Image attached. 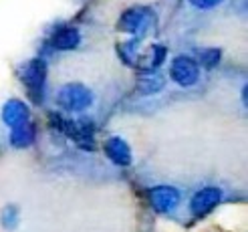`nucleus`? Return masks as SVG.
Returning a JSON list of instances; mask_svg holds the SVG:
<instances>
[{
	"mask_svg": "<svg viewBox=\"0 0 248 232\" xmlns=\"http://www.w3.org/2000/svg\"><path fill=\"white\" fill-rule=\"evenodd\" d=\"M220 202H222V190H220V188H214V186L202 188V190H198L194 196H192V200H190V210H192L194 216L202 218V216H206L208 212H212Z\"/></svg>",
	"mask_w": 248,
	"mask_h": 232,
	"instance_id": "nucleus-5",
	"label": "nucleus"
},
{
	"mask_svg": "<svg viewBox=\"0 0 248 232\" xmlns=\"http://www.w3.org/2000/svg\"><path fill=\"white\" fill-rule=\"evenodd\" d=\"M162 87H164V81H162V77H157V75H145V77L140 79V91L145 93V95L157 93Z\"/></svg>",
	"mask_w": 248,
	"mask_h": 232,
	"instance_id": "nucleus-13",
	"label": "nucleus"
},
{
	"mask_svg": "<svg viewBox=\"0 0 248 232\" xmlns=\"http://www.w3.org/2000/svg\"><path fill=\"white\" fill-rule=\"evenodd\" d=\"M45 77H46V65H45V61H41V59L29 61V63L24 65V69H22V83L31 89L32 95L41 93L43 85H45Z\"/></svg>",
	"mask_w": 248,
	"mask_h": 232,
	"instance_id": "nucleus-6",
	"label": "nucleus"
},
{
	"mask_svg": "<svg viewBox=\"0 0 248 232\" xmlns=\"http://www.w3.org/2000/svg\"><path fill=\"white\" fill-rule=\"evenodd\" d=\"M32 141H34V127L29 121L10 129V143L15 145V148H29Z\"/></svg>",
	"mask_w": 248,
	"mask_h": 232,
	"instance_id": "nucleus-12",
	"label": "nucleus"
},
{
	"mask_svg": "<svg viewBox=\"0 0 248 232\" xmlns=\"http://www.w3.org/2000/svg\"><path fill=\"white\" fill-rule=\"evenodd\" d=\"M190 2H192L196 8H200V10H208V8L218 6L222 0H190Z\"/></svg>",
	"mask_w": 248,
	"mask_h": 232,
	"instance_id": "nucleus-16",
	"label": "nucleus"
},
{
	"mask_svg": "<svg viewBox=\"0 0 248 232\" xmlns=\"http://www.w3.org/2000/svg\"><path fill=\"white\" fill-rule=\"evenodd\" d=\"M105 155L117 166H129L133 160L127 141L121 138H109L105 141Z\"/></svg>",
	"mask_w": 248,
	"mask_h": 232,
	"instance_id": "nucleus-8",
	"label": "nucleus"
},
{
	"mask_svg": "<svg viewBox=\"0 0 248 232\" xmlns=\"http://www.w3.org/2000/svg\"><path fill=\"white\" fill-rule=\"evenodd\" d=\"M220 57H222V53L218 51V48H206V51L200 53V63L204 67H208V69H212V67L218 65Z\"/></svg>",
	"mask_w": 248,
	"mask_h": 232,
	"instance_id": "nucleus-14",
	"label": "nucleus"
},
{
	"mask_svg": "<svg viewBox=\"0 0 248 232\" xmlns=\"http://www.w3.org/2000/svg\"><path fill=\"white\" fill-rule=\"evenodd\" d=\"M67 136H71L75 139L81 148L85 150H93V141H95V127H93V121L89 119H81V121H69V129H67Z\"/></svg>",
	"mask_w": 248,
	"mask_h": 232,
	"instance_id": "nucleus-7",
	"label": "nucleus"
},
{
	"mask_svg": "<svg viewBox=\"0 0 248 232\" xmlns=\"http://www.w3.org/2000/svg\"><path fill=\"white\" fill-rule=\"evenodd\" d=\"M93 103L91 91L81 83H67L57 93V105L65 111H83Z\"/></svg>",
	"mask_w": 248,
	"mask_h": 232,
	"instance_id": "nucleus-1",
	"label": "nucleus"
},
{
	"mask_svg": "<svg viewBox=\"0 0 248 232\" xmlns=\"http://www.w3.org/2000/svg\"><path fill=\"white\" fill-rule=\"evenodd\" d=\"M170 77L173 83H178L180 87H192L200 79V67L192 57L180 55L171 61L170 67Z\"/></svg>",
	"mask_w": 248,
	"mask_h": 232,
	"instance_id": "nucleus-2",
	"label": "nucleus"
},
{
	"mask_svg": "<svg viewBox=\"0 0 248 232\" xmlns=\"http://www.w3.org/2000/svg\"><path fill=\"white\" fill-rule=\"evenodd\" d=\"M182 200V194L178 188L171 186H155L150 190V202L152 208L159 214H168L178 208V204Z\"/></svg>",
	"mask_w": 248,
	"mask_h": 232,
	"instance_id": "nucleus-4",
	"label": "nucleus"
},
{
	"mask_svg": "<svg viewBox=\"0 0 248 232\" xmlns=\"http://www.w3.org/2000/svg\"><path fill=\"white\" fill-rule=\"evenodd\" d=\"M79 43H81V34H79L77 29H73V27L61 29L53 36V46L59 48V51H71V48H75Z\"/></svg>",
	"mask_w": 248,
	"mask_h": 232,
	"instance_id": "nucleus-11",
	"label": "nucleus"
},
{
	"mask_svg": "<svg viewBox=\"0 0 248 232\" xmlns=\"http://www.w3.org/2000/svg\"><path fill=\"white\" fill-rule=\"evenodd\" d=\"M16 220H18V210L15 208V206H10V208H6L2 212V224L6 228H12V226L16 224Z\"/></svg>",
	"mask_w": 248,
	"mask_h": 232,
	"instance_id": "nucleus-15",
	"label": "nucleus"
},
{
	"mask_svg": "<svg viewBox=\"0 0 248 232\" xmlns=\"http://www.w3.org/2000/svg\"><path fill=\"white\" fill-rule=\"evenodd\" d=\"M29 119V107L18 99H10L2 109V121L12 129L20 124H27Z\"/></svg>",
	"mask_w": 248,
	"mask_h": 232,
	"instance_id": "nucleus-9",
	"label": "nucleus"
},
{
	"mask_svg": "<svg viewBox=\"0 0 248 232\" xmlns=\"http://www.w3.org/2000/svg\"><path fill=\"white\" fill-rule=\"evenodd\" d=\"M135 61H140L138 65H140L143 71H154V69H157V67L166 61V46H162V45H152L150 48H145L143 53H140Z\"/></svg>",
	"mask_w": 248,
	"mask_h": 232,
	"instance_id": "nucleus-10",
	"label": "nucleus"
},
{
	"mask_svg": "<svg viewBox=\"0 0 248 232\" xmlns=\"http://www.w3.org/2000/svg\"><path fill=\"white\" fill-rule=\"evenodd\" d=\"M154 22V16L150 10L145 8H131L127 12H123V16L119 20V29L125 32H133L138 36H143L147 31H150Z\"/></svg>",
	"mask_w": 248,
	"mask_h": 232,
	"instance_id": "nucleus-3",
	"label": "nucleus"
}]
</instances>
